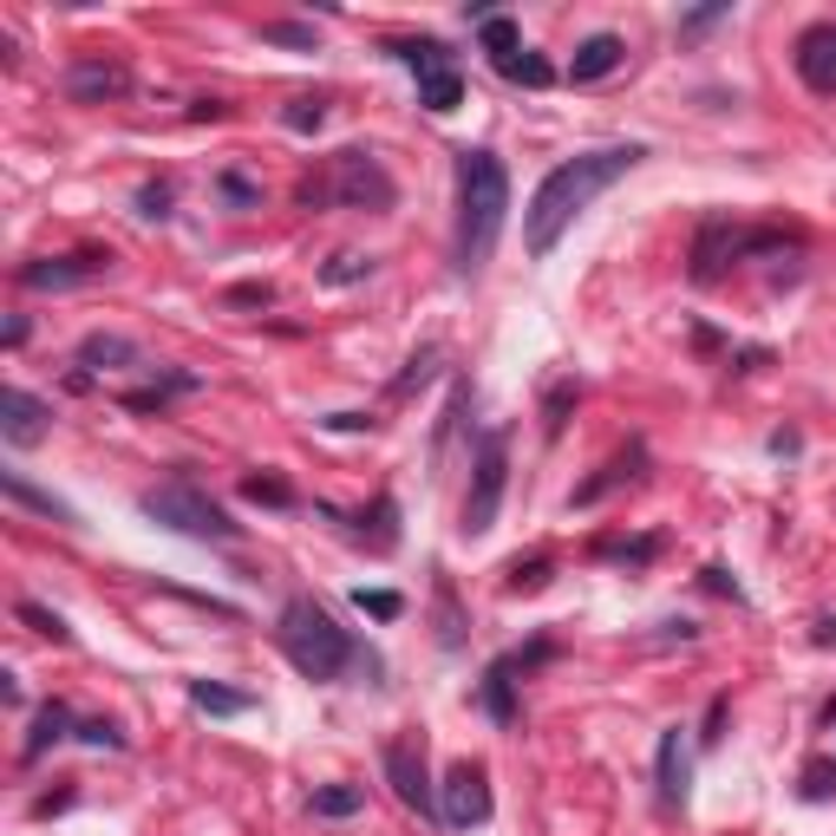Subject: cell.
Segmentation results:
<instances>
[{"label":"cell","instance_id":"cell-48","mask_svg":"<svg viewBox=\"0 0 836 836\" xmlns=\"http://www.w3.org/2000/svg\"><path fill=\"white\" fill-rule=\"evenodd\" d=\"M771 451H778V458H797V451H804V439H797V432H771Z\"/></svg>","mask_w":836,"mask_h":836},{"label":"cell","instance_id":"cell-16","mask_svg":"<svg viewBox=\"0 0 836 836\" xmlns=\"http://www.w3.org/2000/svg\"><path fill=\"white\" fill-rule=\"evenodd\" d=\"M621 59H628V40H621V33H589V40L576 47V59H569V79H576V86H594V79H608Z\"/></svg>","mask_w":836,"mask_h":836},{"label":"cell","instance_id":"cell-3","mask_svg":"<svg viewBox=\"0 0 836 836\" xmlns=\"http://www.w3.org/2000/svg\"><path fill=\"white\" fill-rule=\"evenodd\" d=\"M275 647L288 653V667H295L301 680H314V687H334V680H346L353 667H380V660L346 635L321 601H307V594H295V601L282 608V621H275Z\"/></svg>","mask_w":836,"mask_h":836},{"label":"cell","instance_id":"cell-31","mask_svg":"<svg viewBox=\"0 0 836 836\" xmlns=\"http://www.w3.org/2000/svg\"><path fill=\"white\" fill-rule=\"evenodd\" d=\"M360 810H366V790H360V785L314 790V817H360Z\"/></svg>","mask_w":836,"mask_h":836},{"label":"cell","instance_id":"cell-15","mask_svg":"<svg viewBox=\"0 0 836 836\" xmlns=\"http://www.w3.org/2000/svg\"><path fill=\"white\" fill-rule=\"evenodd\" d=\"M517 673H523V667H517V653H496L491 667H484V680H478V706L491 712L496 726H510V719H517Z\"/></svg>","mask_w":836,"mask_h":836},{"label":"cell","instance_id":"cell-28","mask_svg":"<svg viewBox=\"0 0 836 836\" xmlns=\"http://www.w3.org/2000/svg\"><path fill=\"white\" fill-rule=\"evenodd\" d=\"M262 40L268 47H288V52H321V33L307 20H262Z\"/></svg>","mask_w":836,"mask_h":836},{"label":"cell","instance_id":"cell-27","mask_svg":"<svg viewBox=\"0 0 836 836\" xmlns=\"http://www.w3.org/2000/svg\"><path fill=\"white\" fill-rule=\"evenodd\" d=\"M549 582H555V562H549V555H530V562L517 555V562L503 569V589L510 594H537V589H549Z\"/></svg>","mask_w":836,"mask_h":836},{"label":"cell","instance_id":"cell-50","mask_svg":"<svg viewBox=\"0 0 836 836\" xmlns=\"http://www.w3.org/2000/svg\"><path fill=\"white\" fill-rule=\"evenodd\" d=\"M824 726H836V699H830V706H824Z\"/></svg>","mask_w":836,"mask_h":836},{"label":"cell","instance_id":"cell-6","mask_svg":"<svg viewBox=\"0 0 836 836\" xmlns=\"http://www.w3.org/2000/svg\"><path fill=\"white\" fill-rule=\"evenodd\" d=\"M327 197L341 203V209H373V216H380V209H393V203H399V184L386 177V164H380L373 150L353 145V150H341V157H334Z\"/></svg>","mask_w":836,"mask_h":836},{"label":"cell","instance_id":"cell-20","mask_svg":"<svg viewBox=\"0 0 836 836\" xmlns=\"http://www.w3.org/2000/svg\"><path fill=\"white\" fill-rule=\"evenodd\" d=\"M0 491H7V503H27V510L52 517V523H72V503H66V496H52V491H40V484H27L20 471H0Z\"/></svg>","mask_w":836,"mask_h":836},{"label":"cell","instance_id":"cell-23","mask_svg":"<svg viewBox=\"0 0 836 836\" xmlns=\"http://www.w3.org/2000/svg\"><path fill=\"white\" fill-rule=\"evenodd\" d=\"M386 52H393L399 66H412L419 79H425V72H451V52H444V40H393Z\"/></svg>","mask_w":836,"mask_h":836},{"label":"cell","instance_id":"cell-29","mask_svg":"<svg viewBox=\"0 0 836 836\" xmlns=\"http://www.w3.org/2000/svg\"><path fill=\"white\" fill-rule=\"evenodd\" d=\"M216 197L229 203V209H262V184L229 164V170H216Z\"/></svg>","mask_w":836,"mask_h":836},{"label":"cell","instance_id":"cell-35","mask_svg":"<svg viewBox=\"0 0 836 836\" xmlns=\"http://www.w3.org/2000/svg\"><path fill=\"white\" fill-rule=\"evenodd\" d=\"M353 608L373 614V621H399V614H405V601H399L393 589H353Z\"/></svg>","mask_w":836,"mask_h":836},{"label":"cell","instance_id":"cell-18","mask_svg":"<svg viewBox=\"0 0 836 836\" xmlns=\"http://www.w3.org/2000/svg\"><path fill=\"white\" fill-rule=\"evenodd\" d=\"M732 248H738V229L726 216H706V223H699V243H692V282H712L719 262H732Z\"/></svg>","mask_w":836,"mask_h":836},{"label":"cell","instance_id":"cell-21","mask_svg":"<svg viewBox=\"0 0 836 836\" xmlns=\"http://www.w3.org/2000/svg\"><path fill=\"white\" fill-rule=\"evenodd\" d=\"M190 706L197 712H209V719H236V712H248L255 706V692H236V687H216V680H190Z\"/></svg>","mask_w":836,"mask_h":836},{"label":"cell","instance_id":"cell-24","mask_svg":"<svg viewBox=\"0 0 836 836\" xmlns=\"http://www.w3.org/2000/svg\"><path fill=\"white\" fill-rule=\"evenodd\" d=\"M13 614L33 628L40 640H52V647H72V628H66V614L59 608H47V601H13Z\"/></svg>","mask_w":836,"mask_h":836},{"label":"cell","instance_id":"cell-30","mask_svg":"<svg viewBox=\"0 0 836 836\" xmlns=\"http://www.w3.org/2000/svg\"><path fill=\"white\" fill-rule=\"evenodd\" d=\"M496 72H503V79H510V86H530V92H542V86H549V79H555V66H549V59H542V52H517V59H503V66H496Z\"/></svg>","mask_w":836,"mask_h":836},{"label":"cell","instance_id":"cell-26","mask_svg":"<svg viewBox=\"0 0 836 836\" xmlns=\"http://www.w3.org/2000/svg\"><path fill=\"white\" fill-rule=\"evenodd\" d=\"M419 105H425V111H458V105H464L458 66H451V72H425V79H419Z\"/></svg>","mask_w":836,"mask_h":836},{"label":"cell","instance_id":"cell-38","mask_svg":"<svg viewBox=\"0 0 836 836\" xmlns=\"http://www.w3.org/2000/svg\"><path fill=\"white\" fill-rule=\"evenodd\" d=\"M824 797H836V758L804 765V804H824Z\"/></svg>","mask_w":836,"mask_h":836},{"label":"cell","instance_id":"cell-12","mask_svg":"<svg viewBox=\"0 0 836 836\" xmlns=\"http://www.w3.org/2000/svg\"><path fill=\"white\" fill-rule=\"evenodd\" d=\"M47 419H52V405L33 399L27 386H7V393H0V439L7 444H40L47 439Z\"/></svg>","mask_w":836,"mask_h":836},{"label":"cell","instance_id":"cell-17","mask_svg":"<svg viewBox=\"0 0 836 836\" xmlns=\"http://www.w3.org/2000/svg\"><path fill=\"white\" fill-rule=\"evenodd\" d=\"M59 738H79V719H72V706L47 699V706L33 712V732H27V745H20V765H40Z\"/></svg>","mask_w":836,"mask_h":836},{"label":"cell","instance_id":"cell-45","mask_svg":"<svg viewBox=\"0 0 836 836\" xmlns=\"http://www.w3.org/2000/svg\"><path fill=\"white\" fill-rule=\"evenodd\" d=\"M321 425H327V432H366L373 419H366V412H327Z\"/></svg>","mask_w":836,"mask_h":836},{"label":"cell","instance_id":"cell-39","mask_svg":"<svg viewBox=\"0 0 836 836\" xmlns=\"http://www.w3.org/2000/svg\"><path fill=\"white\" fill-rule=\"evenodd\" d=\"M432 360H439V346H419V353L405 360V373H399V380H393V393L405 399V393H412V386H425V380H432Z\"/></svg>","mask_w":836,"mask_h":836},{"label":"cell","instance_id":"cell-25","mask_svg":"<svg viewBox=\"0 0 836 836\" xmlns=\"http://www.w3.org/2000/svg\"><path fill=\"white\" fill-rule=\"evenodd\" d=\"M478 40H484V52H491L496 66H503V59H517V47H523V33H517V20H510V13H484V20H478Z\"/></svg>","mask_w":836,"mask_h":836},{"label":"cell","instance_id":"cell-42","mask_svg":"<svg viewBox=\"0 0 836 836\" xmlns=\"http://www.w3.org/2000/svg\"><path fill=\"white\" fill-rule=\"evenodd\" d=\"M138 216H145V223H164V216H170V190H164V184H145V190H138Z\"/></svg>","mask_w":836,"mask_h":836},{"label":"cell","instance_id":"cell-37","mask_svg":"<svg viewBox=\"0 0 836 836\" xmlns=\"http://www.w3.org/2000/svg\"><path fill=\"white\" fill-rule=\"evenodd\" d=\"M439 640H444V647H458V640H464V614H458V594H451L444 576H439Z\"/></svg>","mask_w":836,"mask_h":836},{"label":"cell","instance_id":"cell-14","mask_svg":"<svg viewBox=\"0 0 836 836\" xmlns=\"http://www.w3.org/2000/svg\"><path fill=\"white\" fill-rule=\"evenodd\" d=\"M640 464H647V444H628V451H614V458H608V464H601V471H594L589 484H576V496H569V510H594V503H601V496L608 491H621V484H635L640 478Z\"/></svg>","mask_w":836,"mask_h":836},{"label":"cell","instance_id":"cell-2","mask_svg":"<svg viewBox=\"0 0 836 836\" xmlns=\"http://www.w3.org/2000/svg\"><path fill=\"white\" fill-rule=\"evenodd\" d=\"M503 209H510V170L496 150H458V236H451V262L458 275H478L491 262L496 236H503Z\"/></svg>","mask_w":836,"mask_h":836},{"label":"cell","instance_id":"cell-44","mask_svg":"<svg viewBox=\"0 0 836 836\" xmlns=\"http://www.w3.org/2000/svg\"><path fill=\"white\" fill-rule=\"evenodd\" d=\"M699 582H706V589H712V594H732V601H738V582H732V569H719V562H706V569H699Z\"/></svg>","mask_w":836,"mask_h":836},{"label":"cell","instance_id":"cell-49","mask_svg":"<svg viewBox=\"0 0 836 836\" xmlns=\"http://www.w3.org/2000/svg\"><path fill=\"white\" fill-rule=\"evenodd\" d=\"M810 640H817V647H836V614H824V621L810 628Z\"/></svg>","mask_w":836,"mask_h":836},{"label":"cell","instance_id":"cell-43","mask_svg":"<svg viewBox=\"0 0 836 836\" xmlns=\"http://www.w3.org/2000/svg\"><path fill=\"white\" fill-rule=\"evenodd\" d=\"M275 301V288L268 282H248V288H229V307H268Z\"/></svg>","mask_w":836,"mask_h":836},{"label":"cell","instance_id":"cell-10","mask_svg":"<svg viewBox=\"0 0 836 836\" xmlns=\"http://www.w3.org/2000/svg\"><path fill=\"white\" fill-rule=\"evenodd\" d=\"M790 66H797V79H804L817 99H830V92H836V20L804 27V33H797V47H790Z\"/></svg>","mask_w":836,"mask_h":836},{"label":"cell","instance_id":"cell-41","mask_svg":"<svg viewBox=\"0 0 836 836\" xmlns=\"http://www.w3.org/2000/svg\"><path fill=\"white\" fill-rule=\"evenodd\" d=\"M79 738H86L92 751H125V732H118L111 719H79Z\"/></svg>","mask_w":836,"mask_h":836},{"label":"cell","instance_id":"cell-33","mask_svg":"<svg viewBox=\"0 0 836 836\" xmlns=\"http://www.w3.org/2000/svg\"><path fill=\"white\" fill-rule=\"evenodd\" d=\"M594 555H601V562H653V555H660V537H608V542H594Z\"/></svg>","mask_w":836,"mask_h":836},{"label":"cell","instance_id":"cell-34","mask_svg":"<svg viewBox=\"0 0 836 836\" xmlns=\"http://www.w3.org/2000/svg\"><path fill=\"white\" fill-rule=\"evenodd\" d=\"M243 496L248 503H262V510H295V484H282V478H243Z\"/></svg>","mask_w":836,"mask_h":836},{"label":"cell","instance_id":"cell-32","mask_svg":"<svg viewBox=\"0 0 836 836\" xmlns=\"http://www.w3.org/2000/svg\"><path fill=\"white\" fill-rule=\"evenodd\" d=\"M576 399H582L576 380H555V386H549V399H542V432H549V439H562V425H569V405H576Z\"/></svg>","mask_w":836,"mask_h":836},{"label":"cell","instance_id":"cell-36","mask_svg":"<svg viewBox=\"0 0 836 836\" xmlns=\"http://www.w3.org/2000/svg\"><path fill=\"white\" fill-rule=\"evenodd\" d=\"M366 275H373V262H366V255H334V262L321 268V282H327V288H353V282H366Z\"/></svg>","mask_w":836,"mask_h":836},{"label":"cell","instance_id":"cell-8","mask_svg":"<svg viewBox=\"0 0 836 836\" xmlns=\"http://www.w3.org/2000/svg\"><path fill=\"white\" fill-rule=\"evenodd\" d=\"M439 824L451 830H471V824H491V778H484V765H451L439 785Z\"/></svg>","mask_w":836,"mask_h":836},{"label":"cell","instance_id":"cell-22","mask_svg":"<svg viewBox=\"0 0 836 836\" xmlns=\"http://www.w3.org/2000/svg\"><path fill=\"white\" fill-rule=\"evenodd\" d=\"M203 380L197 373H157L150 386H138V393H125V405L131 412H164V399H177V393H197Z\"/></svg>","mask_w":836,"mask_h":836},{"label":"cell","instance_id":"cell-19","mask_svg":"<svg viewBox=\"0 0 836 836\" xmlns=\"http://www.w3.org/2000/svg\"><path fill=\"white\" fill-rule=\"evenodd\" d=\"M131 360H138V346L125 341V334H86V341H79V366H86V373H111V366H131Z\"/></svg>","mask_w":836,"mask_h":836},{"label":"cell","instance_id":"cell-47","mask_svg":"<svg viewBox=\"0 0 836 836\" xmlns=\"http://www.w3.org/2000/svg\"><path fill=\"white\" fill-rule=\"evenodd\" d=\"M732 7H699V13H687V33H699V27H712V20H726Z\"/></svg>","mask_w":836,"mask_h":836},{"label":"cell","instance_id":"cell-4","mask_svg":"<svg viewBox=\"0 0 836 836\" xmlns=\"http://www.w3.org/2000/svg\"><path fill=\"white\" fill-rule=\"evenodd\" d=\"M138 510H145L150 523H164V530H177V537H197V542H243V523L216 503L209 491H197L190 478H177V484H157V491L138 496Z\"/></svg>","mask_w":836,"mask_h":836},{"label":"cell","instance_id":"cell-7","mask_svg":"<svg viewBox=\"0 0 836 836\" xmlns=\"http://www.w3.org/2000/svg\"><path fill=\"white\" fill-rule=\"evenodd\" d=\"M380 765H386V785H393V797L405 810L439 817V785H432V765H425V745H419V738H386Z\"/></svg>","mask_w":836,"mask_h":836},{"label":"cell","instance_id":"cell-1","mask_svg":"<svg viewBox=\"0 0 836 836\" xmlns=\"http://www.w3.org/2000/svg\"><path fill=\"white\" fill-rule=\"evenodd\" d=\"M640 157H647V145H601V150H582V157H562V164L537 184L530 209H523V248H530L537 262L542 255H555L562 229H569L601 190H614Z\"/></svg>","mask_w":836,"mask_h":836},{"label":"cell","instance_id":"cell-5","mask_svg":"<svg viewBox=\"0 0 836 836\" xmlns=\"http://www.w3.org/2000/svg\"><path fill=\"white\" fill-rule=\"evenodd\" d=\"M503 484H510V432L491 425L478 451H471V491H464V510H458V537L478 542L496 530V510H503Z\"/></svg>","mask_w":836,"mask_h":836},{"label":"cell","instance_id":"cell-40","mask_svg":"<svg viewBox=\"0 0 836 836\" xmlns=\"http://www.w3.org/2000/svg\"><path fill=\"white\" fill-rule=\"evenodd\" d=\"M282 125H288V131H321V125H327V99H295L282 111Z\"/></svg>","mask_w":836,"mask_h":836},{"label":"cell","instance_id":"cell-9","mask_svg":"<svg viewBox=\"0 0 836 836\" xmlns=\"http://www.w3.org/2000/svg\"><path fill=\"white\" fill-rule=\"evenodd\" d=\"M111 275V248H72V255H40L20 268V288L33 295H59V288H79V282H99Z\"/></svg>","mask_w":836,"mask_h":836},{"label":"cell","instance_id":"cell-11","mask_svg":"<svg viewBox=\"0 0 836 836\" xmlns=\"http://www.w3.org/2000/svg\"><path fill=\"white\" fill-rule=\"evenodd\" d=\"M131 92V72L118 59H79L66 72V99L72 105H105V99H125Z\"/></svg>","mask_w":836,"mask_h":836},{"label":"cell","instance_id":"cell-13","mask_svg":"<svg viewBox=\"0 0 836 836\" xmlns=\"http://www.w3.org/2000/svg\"><path fill=\"white\" fill-rule=\"evenodd\" d=\"M653 785H660V804H667V810H680V804H687L692 765H687V738H680V726H667V732H660V751H653Z\"/></svg>","mask_w":836,"mask_h":836},{"label":"cell","instance_id":"cell-46","mask_svg":"<svg viewBox=\"0 0 836 836\" xmlns=\"http://www.w3.org/2000/svg\"><path fill=\"white\" fill-rule=\"evenodd\" d=\"M719 726H726V699H712V706H706V745H719Z\"/></svg>","mask_w":836,"mask_h":836}]
</instances>
